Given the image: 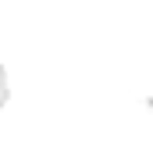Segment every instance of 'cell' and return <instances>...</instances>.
Listing matches in <instances>:
<instances>
[{"mask_svg": "<svg viewBox=\"0 0 153 150\" xmlns=\"http://www.w3.org/2000/svg\"><path fill=\"white\" fill-rule=\"evenodd\" d=\"M4 100H7V75L0 68V107H4Z\"/></svg>", "mask_w": 153, "mask_h": 150, "instance_id": "obj_1", "label": "cell"}]
</instances>
